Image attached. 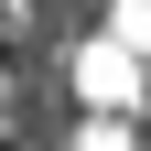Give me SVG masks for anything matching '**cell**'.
<instances>
[{
	"label": "cell",
	"mask_w": 151,
	"mask_h": 151,
	"mask_svg": "<svg viewBox=\"0 0 151 151\" xmlns=\"http://www.w3.org/2000/svg\"><path fill=\"white\" fill-rule=\"evenodd\" d=\"M86 97H119V108H129V97H140V65L97 43V54H86Z\"/></svg>",
	"instance_id": "obj_1"
}]
</instances>
